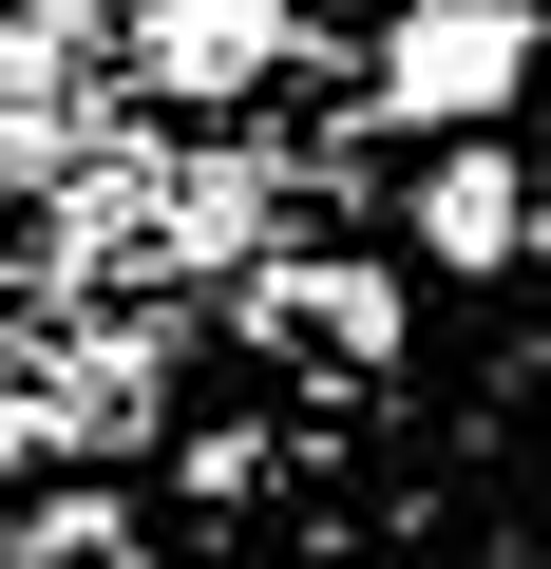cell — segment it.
I'll return each instance as SVG.
<instances>
[{
	"label": "cell",
	"instance_id": "obj_1",
	"mask_svg": "<svg viewBox=\"0 0 551 569\" xmlns=\"http://www.w3.org/2000/svg\"><path fill=\"white\" fill-rule=\"evenodd\" d=\"M513 77H532V20H513V0H400V20H381V114L400 133H494Z\"/></svg>",
	"mask_w": 551,
	"mask_h": 569
},
{
	"label": "cell",
	"instance_id": "obj_2",
	"mask_svg": "<svg viewBox=\"0 0 551 569\" xmlns=\"http://www.w3.org/2000/svg\"><path fill=\"white\" fill-rule=\"evenodd\" d=\"M286 20H305V0H134V77L209 114V96H247L266 58H286Z\"/></svg>",
	"mask_w": 551,
	"mask_h": 569
},
{
	"label": "cell",
	"instance_id": "obj_3",
	"mask_svg": "<svg viewBox=\"0 0 551 569\" xmlns=\"http://www.w3.org/2000/svg\"><path fill=\"white\" fill-rule=\"evenodd\" d=\"M419 247H437V266H513V247H532V171H513L494 133H437V171H419Z\"/></svg>",
	"mask_w": 551,
	"mask_h": 569
},
{
	"label": "cell",
	"instance_id": "obj_4",
	"mask_svg": "<svg viewBox=\"0 0 551 569\" xmlns=\"http://www.w3.org/2000/svg\"><path fill=\"white\" fill-rule=\"evenodd\" d=\"M266 342H305V361H381L400 305H381L362 266H286V284H266Z\"/></svg>",
	"mask_w": 551,
	"mask_h": 569
},
{
	"label": "cell",
	"instance_id": "obj_5",
	"mask_svg": "<svg viewBox=\"0 0 551 569\" xmlns=\"http://www.w3.org/2000/svg\"><path fill=\"white\" fill-rule=\"evenodd\" d=\"M20 569H134V531H115V512H39V531H20Z\"/></svg>",
	"mask_w": 551,
	"mask_h": 569
},
{
	"label": "cell",
	"instance_id": "obj_6",
	"mask_svg": "<svg viewBox=\"0 0 551 569\" xmlns=\"http://www.w3.org/2000/svg\"><path fill=\"white\" fill-rule=\"evenodd\" d=\"M532 247H551V171H532Z\"/></svg>",
	"mask_w": 551,
	"mask_h": 569
}]
</instances>
